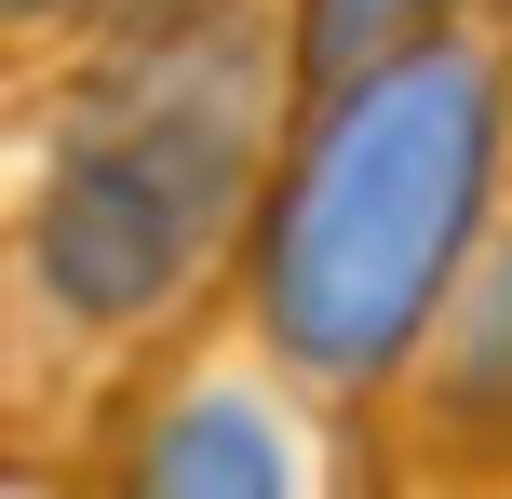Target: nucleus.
<instances>
[{
	"label": "nucleus",
	"instance_id": "obj_2",
	"mask_svg": "<svg viewBox=\"0 0 512 499\" xmlns=\"http://www.w3.org/2000/svg\"><path fill=\"white\" fill-rule=\"evenodd\" d=\"M216 216H230V122H203V108H162V122H122V135L95 122L41 203V284L68 311L122 324L189 284Z\"/></svg>",
	"mask_w": 512,
	"mask_h": 499
},
{
	"label": "nucleus",
	"instance_id": "obj_1",
	"mask_svg": "<svg viewBox=\"0 0 512 499\" xmlns=\"http://www.w3.org/2000/svg\"><path fill=\"white\" fill-rule=\"evenodd\" d=\"M486 149H499V95L459 41L391 54L324 108L297 203H283V243H270V324L297 365L351 378L418 338L432 284L459 270L472 203H486Z\"/></svg>",
	"mask_w": 512,
	"mask_h": 499
},
{
	"label": "nucleus",
	"instance_id": "obj_3",
	"mask_svg": "<svg viewBox=\"0 0 512 499\" xmlns=\"http://www.w3.org/2000/svg\"><path fill=\"white\" fill-rule=\"evenodd\" d=\"M135 499H297V459H283V432L256 419L243 392H203V405H176V419L149 432Z\"/></svg>",
	"mask_w": 512,
	"mask_h": 499
},
{
	"label": "nucleus",
	"instance_id": "obj_4",
	"mask_svg": "<svg viewBox=\"0 0 512 499\" xmlns=\"http://www.w3.org/2000/svg\"><path fill=\"white\" fill-rule=\"evenodd\" d=\"M418 14H445V0H310V41L324 54H378V41H405Z\"/></svg>",
	"mask_w": 512,
	"mask_h": 499
}]
</instances>
